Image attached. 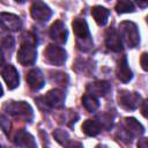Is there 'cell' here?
I'll use <instances>...</instances> for the list:
<instances>
[{
    "label": "cell",
    "mask_w": 148,
    "mask_h": 148,
    "mask_svg": "<svg viewBox=\"0 0 148 148\" xmlns=\"http://www.w3.org/2000/svg\"><path fill=\"white\" fill-rule=\"evenodd\" d=\"M36 43H37V39L35 35H32L31 32H27L23 36L21 46L17 52V61L21 65L30 66L35 64L36 58H37V52L35 49Z\"/></svg>",
    "instance_id": "cell-1"
},
{
    "label": "cell",
    "mask_w": 148,
    "mask_h": 148,
    "mask_svg": "<svg viewBox=\"0 0 148 148\" xmlns=\"http://www.w3.org/2000/svg\"><path fill=\"white\" fill-rule=\"evenodd\" d=\"M72 27H73V31L76 36L77 49L83 52L89 51L92 46V39H91V35L89 32V28H88L86 20L77 17L73 21Z\"/></svg>",
    "instance_id": "cell-2"
},
{
    "label": "cell",
    "mask_w": 148,
    "mask_h": 148,
    "mask_svg": "<svg viewBox=\"0 0 148 148\" xmlns=\"http://www.w3.org/2000/svg\"><path fill=\"white\" fill-rule=\"evenodd\" d=\"M3 111H6V113H8L12 117L23 119L24 121H29V123L34 118V112L31 106L23 101L6 103L3 105Z\"/></svg>",
    "instance_id": "cell-3"
},
{
    "label": "cell",
    "mask_w": 148,
    "mask_h": 148,
    "mask_svg": "<svg viewBox=\"0 0 148 148\" xmlns=\"http://www.w3.org/2000/svg\"><path fill=\"white\" fill-rule=\"evenodd\" d=\"M64 102H65V94L59 89L50 90L49 92H46V95L36 98V104L42 110L62 108Z\"/></svg>",
    "instance_id": "cell-4"
},
{
    "label": "cell",
    "mask_w": 148,
    "mask_h": 148,
    "mask_svg": "<svg viewBox=\"0 0 148 148\" xmlns=\"http://www.w3.org/2000/svg\"><path fill=\"white\" fill-rule=\"evenodd\" d=\"M119 36L121 40L128 47H135L140 43V35L135 23L131 21H124L119 24Z\"/></svg>",
    "instance_id": "cell-5"
},
{
    "label": "cell",
    "mask_w": 148,
    "mask_h": 148,
    "mask_svg": "<svg viewBox=\"0 0 148 148\" xmlns=\"http://www.w3.org/2000/svg\"><path fill=\"white\" fill-rule=\"evenodd\" d=\"M44 56L46 61L53 66H61L67 59L66 51L57 45H49L44 51Z\"/></svg>",
    "instance_id": "cell-6"
},
{
    "label": "cell",
    "mask_w": 148,
    "mask_h": 148,
    "mask_svg": "<svg viewBox=\"0 0 148 148\" xmlns=\"http://www.w3.org/2000/svg\"><path fill=\"white\" fill-rule=\"evenodd\" d=\"M118 103L123 109L132 111L135 110L141 103V96L134 91L121 90L118 94Z\"/></svg>",
    "instance_id": "cell-7"
},
{
    "label": "cell",
    "mask_w": 148,
    "mask_h": 148,
    "mask_svg": "<svg viewBox=\"0 0 148 148\" xmlns=\"http://www.w3.org/2000/svg\"><path fill=\"white\" fill-rule=\"evenodd\" d=\"M30 15L34 20L38 22H45L52 16V10L43 1L36 0L30 7Z\"/></svg>",
    "instance_id": "cell-8"
},
{
    "label": "cell",
    "mask_w": 148,
    "mask_h": 148,
    "mask_svg": "<svg viewBox=\"0 0 148 148\" xmlns=\"http://www.w3.org/2000/svg\"><path fill=\"white\" fill-rule=\"evenodd\" d=\"M1 75L3 81L6 82L8 89H15L18 84H20V76L18 73L16 71V68L8 64V65H3L2 66V71H1Z\"/></svg>",
    "instance_id": "cell-9"
},
{
    "label": "cell",
    "mask_w": 148,
    "mask_h": 148,
    "mask_svg": "<svg viewBox=\"0 0 148 148\" xmlns=\"http://www.w3.org/2000/svg\"><path fill=\"white\" fill-rule=\"evenodd\" d=\"M67 36H68V32H67V29H66V25L62 21L58 20L56 21L51 28H50V37L58 44L62 45L67 42Z\"/></svg>",
    "instance_id": "cell-10"
},
{
    "label": "cell",
    "mask_w": 148,
    "mask_h": 148,
    "mask_svg": "<svg viewBox=\"0 0 148 148\" xmlns=\"http://www.w3.org/2000/svg\"><path fill=\"white\" fill-rule=\"evenodd\" d=\"M105 45L113 52H120L123 50V40L119 32L114 28H109L105 34Z\"/></svg>",
    "instance_id": "cell-11"
},
{
    "label": "cell",
    "mask_w": 148,
    "mask_h": 148,
    "mask_svg": "<svg viewBox=\"0 0 148 148\" xmlns=\"http://www.w3.org/2000/svg\"><path fill=\"white\" fill-rule=\"evenodd\" d=\"M1 27L9 31H18L22 28V22L20 17L15 14L1 13Z\"/></svg>",
    "instance_id": "cell-12"
},
{
    "label": "cell",
    "mask_w": 148,
    "mask_h": 148,
    "mask_svg": "<svg viewBox=\"0 0 148 148\" xmlns=\"http://www.w3.org/2000/svg\"><path fill=\"white\" fill-rule=\"evenodd\" d=\"M111 87L106 81H95L87 86V92L95 97H103L108 95Z\"/></svg>",
    "instance_id": "cell-13"
},
{
    "label": "cell",
    "mask_w": 148,
    "mask_h": 148,
    "mask_svg": "<svg viewBox=\"0 0 148 148\" xmlns=\"http://www.w3.org/2000/svg\"><path fill=\"white\" fill-rule=\"evenodd\" d=\"M27 82L32 90H39L44 87V76L38 68H34L27 74Z\"/></svg>",
    "instance_id": "cell-14"
},
{
    "label": "cell",
    "mask_w": 148,
    "mask_h": 148,
    "mask_svg": "<svg viewBox=\"0 0 148 148\" xmlns=\"http://www.w3.org/2000/svg\"><path fill=\"white\" fill-rule=\"evenodd\" d=\"M13 141L18 147H35L36 146L34 136L30 133H28L24 128H21L15 133Z\"/></svg>",
    "instance_id": "cell-15"
},
{
    "label": "cell",
    "mask_w": 148,
    "mask_h": 148,
    "mask_svg": "<svg viewBox=\"0 0 148 148\" xmlns=\"http://www.w3.org/2000/svg\"><path fill=\"white\" fill-rule=\"evenodd\" d=\"M117 77L119 81H121L123 83H127L132 80L133 74L132 71L130 69V66L127 64V59L126 57H123L120 59V61L118 62V67H117Z\"/></svg>",
    "instance_id": "cell-16"
},
{
    "label": "cell",
    "mask_w": 148,
    "mask_h": 148,
    "mask_svg": "<svg viewBox=\"0 0 148 148\" xmlns=\"http://www.w3.org/2000/svg\"><path fill=\"white\" fill-rule=\"evenodd\" d=\"M125 128L132 135V138L140 136L143 134V126L135 118H125Z\"/></svg>",
    "instance_id": "cell-17"
},
{
    "label": "cell",
    "mask_w": 148,
    "mask_h": 148,
    "mask_svg": "<svg viewBox=\"0 0 148 148\" xmlns=\"http://www.w3.org/2000/svg\"><path fill=\"white\" fill-rule=\"evenodd\" d=\"M91 15L94 17V20L96 21L97 24L99 25H105L110 15L109 9H106L105 7L102 6H95L91 8Z\"/></svg>",
    "instance_id": "cell-18"
},
{
    "label": "cell",
    "mask_w": 148,
    "mask_h": 148,
    "mask_svg": "<svg viewBox=\"0 0 148 148\" xmlns=\"http://www.w3.org/2000/svg\"><path fill=\"white\" fill-rule=\"evenodd\" d=\"M102 130L101 124L96 119H87L82 124V131L88 136H96Z\"/></svg>",
    "instance_id": "cell-19"
},
{
    "label": "cell",
    "mask_w": 148,
    "mask_h": 148,
    "mask_svg": "<svg viewBox=\"0 0 148 148\" xmlns=\"http://www.w3.org/2000/svg\"><path fill=\"white\" fill-rule=\"evenodd\" d=\"M82 105L84 106V109L88 111V112H95L98 106H99V103H98V99L97 97L86 92L83 96H82Z\"/></svg>",
    "instance_id": "cell-20"
},
{
    "label": "cell",
    "mask_w": 148,
    "mask_h": 148,
    "mask_svg": "<svg viewBox=\"0 0 148 148\" xmlns=\"http://www.w3.org/2000/svg\"><path fill=\"white\" fill-rule=\"evenodd\" d=\"M116 12L118 14H124V13H133L135 10L134 5L131 0H118L116 3Z\"/></svg>",
    "instance_id": "cell-21"
},
{
    "label": "cell",
    "mask_w": 148,
    "mask_h": 148,
    "mask_svg": "<svg viewBox=\"0 0 148 148\" xmlns=\"http://www.w3.org/2000/svg\"><path fill=\"white\" fill-rule=\"evenodd\" d=\"M51 80L53 82H56L58 86H61V87H66L68 84V76H67L66 73H62V72L52 73Z\"/></svg>",
    "instance_id": "cell-22"
},
{
    "label": "cell",
    "mask_w": 148,
    "mask_h": 148,
    "mask_svg": "<svg viewBox=\"0 0 148 148\" xmlns=\"http://www.w3.org/2000/svg\"><path fill=\"white\" fill-rule=\"evenodd\" d=\"M53 136H54V139H56L60 145H64V146H66V145L68 143V141H69V135H68V133H67L65 130H61V128L56 130V131L53 132Z\"/></svg>",
    "instance_id": "cell-23"
},
{
    "label": "cell",
    "mask_w": 148,
    "mask_h": 148,
    "mask_svg": "<svg viewBox=\"0 0 148 148\" xmlns=\"http://www.w3.org/2000/svg\"><path fill=\"white\" fill-rule=\"evenodd\" d=\"M1 44H2V49L3 50H9L12 51L14 47V38L10 35H6L2 37L1 39Z\"/></svg>",
    "instance_id": "cell-24"
},
{
    "label": "cell",
    "mask_w": 148,
    "mask_h": 148,
    "mask_svg": "<svg viewBox=\"0 0 148 148\" xmlns=\"http://www.w3.org/2000/svg\"><path fill=\"white\" fill-rule=\"evenodd\" d=\"M1 127H2V131L6 134L8 133L9 128H10V123H9V120H7V118H6L5 114H1Z\"/></svg>",
    "instance_id": "cell-25"
},
{
    "label": "cell",
    "mask_w": 148,
    "mask_h": 148,
    "mask_svg": "<svg viewBox=\"0 0 148 148\" xmlns=\"http://www.w3.org/2000/svg\"><path fill=\"white\" fill-rule=\"evenodd\" d=\"M140 65L142 69L148 72V53H142L140 57Z\"/></svg>",
    "instance_id": "cell-26"
},
{
    "label": "cell",
    "mask_w": 148,
    "mask_h": 148,
    "mask_svg": "<svg viewBox=\"0 0 148 148\" xmlns=\"http://www.w3.org/2000/svg\"><path fill=\"white\" fill-rule=\"evenodd\" d=\"M141 114L146 118H148V98L142 102L141 104Z\"/></svg>",
    "instance_id": "cell-27"
},
{
    "label": "cell",
    "mask_w": 148,
    "mask_h": 148,
    "mask_svg": "<svg viewBox=\"0 0 148 148\" xmlns=\"http://www.w3.org/2000/svg\"><path fill=\"white\" fill-rule=\"evenodd\" d=\"M135 2L138 3V6L140 8H146L148 7V0H135Z\"/></svg>",
    "instance_id": "cell-28"
},
{
    "label": "cell",
    "mask_w": 148,
    "mask_h": 148,
    "mask_svg": "<svg viewBox=\"0 0 148 148\" xmlns=\"http://www.w3.org/2000/svg\"><path fill=\"white\" fill-rule=\"evenodd\" d=\"M138 147H148V139H140L138 142Z\"/></svg>",
    "instance_id": "cell-29"
},
{
    "label": "cell",
    "mask_w": 148,
    "mask_h": 148,
    "mask_svg": "<svg viewBox=\"0 0 148 148\" xmlns=\"http://www.w3.org/2000/svg\"><path fill=\"white\" fill-rule=\"evenodd\" d=\"M15 1H17V2H20V3H23V2H25L27 0H15Z\"/></svg>",
    "instance_id": "cell-30"
},
{
    "label": "cell",
    "mask_w": 148,
    "mask_h": 148,
    "mask_svg": "<svg viewBox=\"0 0 148 148\" xmlns=\"http://www.w3.org/2000/svg\"><path fill=\"white\" fill-rule=\"evenodd\" d=\"M146 21H147V23H148V16H147V18H146Z\"/></svg>",
    "instance_id": "cell-31"
}]
</instances>
